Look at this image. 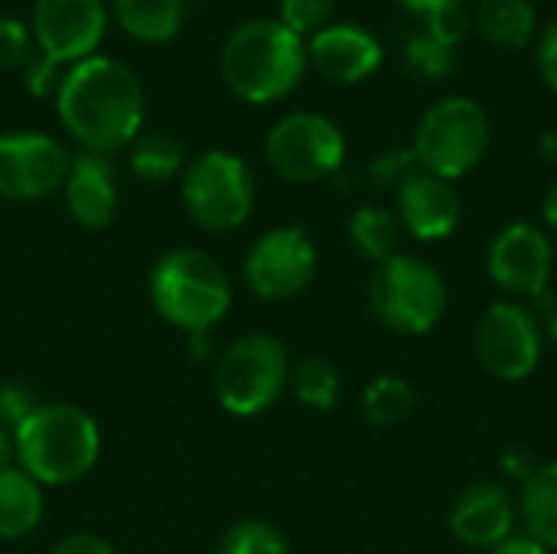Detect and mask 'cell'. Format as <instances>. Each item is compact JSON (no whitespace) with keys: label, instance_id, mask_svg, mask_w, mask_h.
I'll return each mask as SVG.
<instances>
[{"label":"cell","instance_id":"cell-1","mask_svg":"<svg viewBox=\"0 0 557 554\" xmlns=\"http://www.w3.org/2000/svg\"><path fill=\"white\" fill-rule=\"evenodd\" d=\"M55 114L82 150L114 157L140 137L147 95L131 65L111 56H88L62 72Z\"/></svg>","mask_w":557,"mask_h":554},{"label":"cell","instance_id":"cell-2","mask_svg":"<svg viewBox=\"0 0 557 554\" xmlns=\"http://www.w3.org/2000/svg\"><path fill=\"white\" fill-rule=\"evenodd\" d=\"M307 39L277 16H258L235 26L222 46L219 69L228 91L248 104H274L287 98L307 75Z\"/></svg>","mask_w":557,"mask_h":554},{"label":"cell","instance_id":"cell-3","mask_svg":"<svg viewBox=\"0 0 557 554\" xmlns=\"http://www.w3.org/2000/svg\"><path fill=\"white\" fill-rule=\"evenodd\" d=\"M16 467L39 487H69L88 477L101 457L98 421L69 402H42L16 428Z\"/></svg>","mask_w":557,"mask_h":554},{"label":"cell","instance_id":"cell-4","mask_svg":"<svg viewBox=\"0 0 557 554\" xmlns=\"http://www.w3.org/2000/svg\"><path fill=\"white\" fill-rule=\"evenodd\" d=\"M147 294L157 317L189 336L209 333L232 310V281L225 268L199 248L160 255L150 268Z\"/></svg>","mask_w":557,"mask_h":554},{"label":"cell","instance_id":"cell-5","mask_svg":"<svg viewBox=\"0 0 557 554\" xmlns=\"http://www.w3.org/2000/svg\"><path fill=\"white\" fill-rule=\"evenodd\" d=\"M290 353L271 333L238 336L215 362L212 389L219 405L235 418L264 415L290 389Z\"/></svg>","mask_w":557,"mask_h":554},{"label":"cell","instance_id":"cell-6","mask_svg":"<svg viewBox=\"0 0 557 554\" xmlns=\"http://www.w3.org/2000/svg\"><path fill=\"white\" fill-rule=\"evenodd\" d=\"M490 140H493V124L486 108L473 98L450 95L424 111L411 150L424 173L454 183L483 163Z\"/></svg>","mask_w":557,"mask_h":554},{"label":"cell","instance_id":"cell-7","mask_svg":"<svg viewBox=\"0 0 557 554\" xmlns=\"http://www.w3.org/2000/svg\"><path fill=\"white\" fill-rule=\"evenodd\" d=\"M180 196L186 216L212 235L242 229L258 202V183L245 157L232 150H206L183 170Z\"/></svg>","mask_w":557,"mask_h":554},{"label":"cell","instance_id":"cell-8","mask_svg":"<svg viewBox=\"0 0 557 554\" xmlns=\"http://www.w3.org/2000/svg\"><path fill=\"white\" fill-rule=\"evenodd\" d=\"M369 307L382 327L401 336L431 333L447 313V281L418 255H395L369 278Z\"/></svg>","mask_w":557,"mask_h":554},{"label":"cell","instance_id":"cell-9","mask_svg":"<svg viewBox=\"0 0 557 554\" xmlns=\"http://www.w3.org/2000/svg\"><path fill=\"white\" fill-rule=\"evenodd\" d=\"M264 160L287 183H320L339 173L346 160V134L326 114L294 111L268 131Z\"/></svg>","mask_w":557,"mask_h":554},{"label":"cell","instance_id":"cell-10","mask_svg":"<svg viewBox=\"0 0 557 554\" xmlns=\"http://www.w3.org/2000/svg\"><path fill=\"white\" fill-rule=\"evenodd\" d=\"M476 359L499 382L529 379L545 353V327L522 300H496L476 323Z\"/></svg>","mask_w":557,"mask_h":554},{"label":"cell","instance_id":"cell-11","mask_svg":"<svg viewBox=\"0 0 557 554\" xmlns=\"http://www.w3.org/2000/svg\"><path fill=\"white\" fill-rule=\"evenodd\" d=\"M317 261V245L300 225H277L251 242L242 278L258 300H290L313 284Z\"/></svg>","mask_w":557,"mask_h":554},{"label":"cell","instance_id":"cell-12","mask_svg":"<svg viewBox=\"0 0 557 554\" xmlns=\"http://www.w3.org/2000/svg\"><path fill=\"white\" fill-rule=\"evenodd\" d=\"M108 16L104 0H36L29 16L36 56L55 69L98 56L108 33Z\"/></svg>","mask_w":557,"mask_h":554},{"label":"cell","instance_id":"cell-13","mask_svg":"<svg viewBox=\"0 0 557 554\" xmlns=\"http://www.w3.org/2000/svg\"><path fill=\"white\" fill-rule=\"evenodd\" d=\"M72 153L42 131L0 134V199L39 202L62 193Z\"/></svg>","mask_w":557,"mask_h":554},{"label":"cell","instance_id":"cell-14","mask_svg":"<svg viewBox=\"0 0 557 554\" xmlns=\"http://www.w3.org/2000/svg\"><path fill=\"white\" fill-rule=\"evenodd\" d=\"M490 281L512 300H539L555 274V245L532 222H512L496 232L486 255Z\"/></svg>","mask_w":557,"mask_h":554},{"label":"cell","instance_id":"cell-15","mask_svg":"<svg viewBox=\"0 0 557 554\" xmlns=\"http://www.w3.org/2000/svg\"><path fill=\"white\" fill-rule=\"evenodd\" d=\"M395 216L411 238L444 242L463 219V199L450 180L418 170L395 189Z\"/></svg>","mask_w":557,"mask_h":554},{"label":"cell","instance_id":"cell-16","mask_svg":"<svg viewBox=\"0 0 557 554\" xmlns=\"http://www.w3.org/2000/svg\"><path fill=\"white\" fill-rule=\"evenodd\" d=\"M519 506L499 483H473L450 506V532L467 549L490 552L516 535Z\"/></svg>","mask_w":557,"mask_h":554},{"label":"cell","instance_id":"cell-17","mask_svg":"<svg viewBox=\"0 0 557 554\" xmlns=\"http://www.w3.org/2000/svg\"><path fill=\"white\" fill-rule=\"evenodd\" d=\"M307 59L330 82L359 85L379 72L385 52L369 29L352 23H330L326 29L307 39Z\"/></svg>","mask_w":557,"mask_h":554},{"label":"cell","instance_id":"cell-18","mask_svg":"<svg viewBox=\"0 0 557 554\" xmlns=\"http://www.w3.org/2000/svg\"><path fill=\"white\" fill-rule=\"evenodd\" d=\"M62 199H65V209L75 225H82L88 232L108 229L121 206L117 173H114L111 157L78 150L69 163V173L62 183Z\"/></svg>","mask_w":557,"mask_h":554},{"label":"cell","instance_id":"cell-19","mask_svg":"<svg viewBox=\"0 0 557 554\" xmlns=\"http://www.w3.org/2000/svg\"><path fill=\"white\" fill-rule=\"evenodd\" d=\"M42 513H46L42 487L20 467L0 470V542H16L36 532Z\"/></svg>","mask_w":557,"mask_h":554},{"label":"cell","instance_id":"cell-20","mask_svg":"<svg viewBox=\"0 0 557 554\" xmlns=\"http://www.w3.org/2000/svg\"><path fill=\"white\" fill-rule=\"evenodd\" d=\"M111 16L137 42H170L186 23V0H111Z\"/></svg>","mask_w":557,"mask_h":554},{"label":"cell","instance_id":"cell-21","mask_svg":"<svg viewBox=\"0 0 557 554\" xmlns=\"http://www.w3.org/2000/svg\"><path fill=\"white\" fill-rule=\"evenodd\" d=\"M519 516L525 522V535L542 542L548 552H557V460L539 464L535 473L522 483Z\"/></svg>","mask_w":557,"mask_h":554},{"label":"cell","instance_id":"cell-22","mask_svg":"<svg viewBox=\"0 0 557 554\" xmlns=\"http://www.w3.org/2000/svg\"><path fill=\"white\" fill-rule=\"evenodd\" d=\"M535 16L532 0H480L473 23L486 42L499 49H525L535 36Z\"/></svg>","mask_w":557,"mask_h":554},{"label":"cell","instance_id":"cell-23","mask_svg":"<svg viewBox=\"0 0 557 554\" xmlns=\"http://www.w3.org/2000/svg\"><path fill=\"white\" fill-rule=\"evenodd\" d=\"M401 222L385 206H359L349 219V242L359 251V258L382 264L395 255H401Z\"/></svg>","mask_w":557,"mask_h":554},{"label":"cell","instance_id":"cell-24","mask_svg":"<svg viewBox=\"0 0 557 554\" xmlns=\"http://www.w3.org/2000/svg\"><path fill=\"white\" fill-rule=\"evenodd\" d=\"M131 173L144 183H170L186 170V147L173 134H140L131 147Z\"/></svg>","mask_w":557,"mask_h":554},{"label":"cell","instance_id":"cell-25","mask_svg":"<svg viewBox=\"0 0 557 554\" xmlns=\"http://www.w3.org/2000/svg\"><path fill=\"white\" fill-rule=\"evenodd\" d=\"M290 392L304 408L330 411V408H336V402L343 395V376L330 359L310 356L290 369Z\"/></svg>","mask_w":557,"mask_h":554},{"label":"cell","instance_id":"cell-26","mask_svg":"<svg viewBox=\"0 0 557 554\" xmlns=\"http://www.w3.org/2000/svg\"><path fill=\"white\" fill-rule=\"evenodd\" d=\"M414 411V389L401 376H379L362 392V415L372 428H395Z\"/></svg>","mask_w":557,"mask_h":554},{"label":"cell","instance_id":"cell-27","mask_svg":"<svg viewBox=\"0 0 557 554\" xmlns=\"http://www.w3.org/2000/svg\"><path fill=\"white\" fill-rule=\"evenodd\" d=\"M215 554H290V542L264 519H242L219 539Z\"/></svg>","mask_w":557,"mask_h":554},{"label":"cell","instance_id":"cell-28","mask_svg":"<svg viewBox=\"0 0 557 554\" xmlns=\"http://www.w3.org/2000/svg\"><path fill=\"white\" fill-rule=\"evenodd\" d=\"M405 59L421 78H447L457 69V46H450V42L437 39L434 33L421 29V33L408 36Z\"/></svg>","mask_w":557,"mask_h":554},{"label":"cell","instance_id":"cell-29","mask_svg":"<svg viewBox=\"0 0 557 554\" xmlns=\"http://www.w3.org/2000/svg\"><path fill=\"white\" fill-rule=\"evenodd\" d=\"M333 13H336V0H281L277 20L304 39L326 29L333 23Z\"/></svg>","mask_w":557,"mask_h":554},{"label":"cell","instance_id":"cell-30","mask_svg":"<svg viewBox=\"0 0 557 554\" xmlns=\"http://www.w3.org/2000/svg\"><path fill=\"white\" fill-rule=\"evenodd\" d=\"M33 33L16 16H0V72H23L29 65L33 52Z\"/></svg>","mask_w":557,"mask_h":554},{"label":"cell","instance_id":"cell-31","mask_svg":"<svg viewBox=\"0 0 557 554\" xmlns=\"http://www.w3.org/2000/svg\"><path fill=\"white\" fill-rule=\"evenodd\" d=\"M42 402L36 398V392L23 382H0V428L13 431L39 408Z\"/></svg>","mask_w":557,"mask_h":554},{"label":"cell","instance_id":"cell-32","mask_svg":"<svg viewBox=\"0 0 557 554\" xmlns=\"http://www.w3.org/2000/svg\"><path fill=\"white\" fill-rule=\"evenodd\" d=\"M470 26H473V16H470L467 3L457 0V3H444L434 13H428V26L424 29L434 33L437 39H444V42H450V46L460 49V42L467 39Z\"/></svg>","mask_w":557,"mask_h":554},{"label":"cell","instance_id":"cell-33","mask_svg":"<svg viewBox=\"0 0 557 554\" xmlns=\"http://www.w3.org/2000/svg\"><path fill=\"white\" fill-rule=\"evenodd\" d=\"M421 167H418V157H414V150H405V147H395V150H385V153H379L375 160H372V167H369V176H372V183H379V186H385V189H398L411 173H418Z\"/></svg>","mask_w":557,"mask_h":554},{"label":"cell","instance_id":"cell-34","mask_svg":"<svg viewBox=\"0 0 557 554\" xmlns=\"http://www.w3.org/2000/svg\"><path fill=\"white\" fill-rule=\"evenodd\" d=\"M535 62H539V72H542L545 85L557 95V20H552L548 29L542 33L539 49H535Z\"/></svg>","mask_w":557,"mask_h":554},{"label":"cell","instance_id":"cell-35","mask_svg":"<svg viewBox=\"0 0 557 554\" xmlns=\"http://www.w3.org/2000/svg\"><path fill=\"white\" fill-rule=\"evenodd\" d=\"M59 69L52 62H46L42 56H33L29 65L23 69V85L36 95V98H46L55 85H59Z\"/></svg>","mask_w":557,"mask_h":554},{"label":"cell","instance_id":"cell-36","mask_svg":"<svg viewBox=\"0 0 557 554\" xmlns=\"http://www.w3.org/2000/svg\"><path fill=\"white\" fill-rule=\"evenodd\" d=\"M52 554H117L111 542H104L101 535H91V532H75L69 539H62Z\"/></svg>","mask_w":557,"mask_h":554},{"label":"cell","instance_id":"cell-37","mask_svg":"<svg viewBox=\"0 0 557 554\" xmlns=\"http://www.w3.org/2000/svg\"><path fill=\"white\" fill-rule=\"evenodd\" d=\"M499 467H503V473L509 477V480H519V483H525L532 473H535V457L525 451V447H509L506 454H503V460H499Z\"/></svg>","mask_w":557,"mask_h":554},{"label":"cell","instance_id":"cell-38","mask_svg":"<svg viewBox=\"0 0 557 554\" xmlns=\"http://www.w3.org/2000/svg\"><path fill=\"white\" fill-rule=\"evenodd\" d=\"M486 554H555L548 552L542 542H535L532 535H509L506 542H499L496 549H490Z\"/></svg>","mask_w":557,"mask_h":554},{"label":"cell","instance_id":"cell-39","mask_svg":"<svg viewBox=\"0 0 557 554\" xmlns=\"http://www.w3.org/2000/svg\"><path fill=\"white\" fill-rule=\"evenodd\" d=\"M7 467H16V438H13V431L0 428V470H7Z\"/></svg>","mask_w":557,"mask_h":554},{"label":"cell","instance_id":"cell-40","mask_svg":"<svg viewBox=\"0 0 557 554\" xmlns=\"http://www.w3.org/2000/svg\"><path fill=\"white\" fill-rule=\"evenodd\" d=\"M542 212H545V222H548V225L557 232V180L548 186V193H545Z\"/></svg>","mask_w":557,"mask_h":554},{"label":"cell","instance_id":"cell-41","mask_svg":"<svg viewBox=\"0 0 557 554\" xmlns=\"http://www.w3.org/2000/svg\"><path fill=\"white\" fill-rule=\"evenodd\" d=\"M401 3H405L408 10H414V13H424V16H428V13H434L437 7H444V3H457V0H401Z\"/></svg>","mask_w":557,"mask_h":554},{"label":"cell","instance_id":"cell-42","mask_svg":"<svg viewBox=\"0 0 557 554\" xmlns=\"http://www.w3.org/2000/svg\"><path fill=\"white\" fill-rule=\"evenodd\" d=\"M539 147H542V153H545L548 163H557V127L542 134V144H539Z\"/></svg>","mask_w":557,"mask_h":554},{"label":"cell","instance_id":"cell-43","mask_svg":"<svg viewBox=\"0 0 557 554\" xmlns=\"http://www.w3.org/2000/svg\"><path fill=\"white\" fill-rule=\"evenodd\" d=\"M545 340H552L557 346V307L548 313V323H545Z\"/></svg>","mask_w":557,"mask_h":554}]
</instances>
